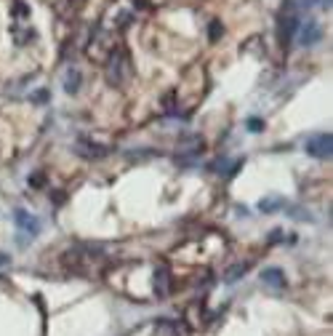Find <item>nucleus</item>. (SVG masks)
<instances>
[{"label": "nucleus", "instance_id": "1", "mask_svg": "<svg viewBox=\"0 0 333 336\" xmlns=\"http://www.w3.org/2000/svg\"><path fill=\"white\" fill-rule=\"evenodd\" d=\"M131 77V59L123 48H112L110 62H107V83L110 86H125Z\"/></svg>", "mask_w": 333, "mask_h": 336}, {"label": "nucleus", "instance_id": "2", "mask_svg": "<svg viewBox=\"0 0 333 336\" xmlns=\"http://www.w3.org/2000/svg\"><path fill=\"white\" fill-rule=\"evenodd\" d=\"M306 152L312 158H330L333 152V136L330 134H317L312 139H306Z\"/></svg>", "mask_w": 333, "mask_h": 336}, {"label": "nucleus", "instance_id": "3", "mask_svg": "<svg viewBox=\"0 0 333 336\" xmlns=\"http://www.w3.org/2000/svg\"><path fill=\"white\" fill-rule=\"evenodd\" d=\"M320 38H323V30L315 19H306V24H299V43L301 45H315Z\"/></svg>", "mask_w": 333, "mask_h": 336}, {"label": "nucleus", "instance_id": "4", "mask_svg": "<svg viewBox=\"0 0 333 336\" xmlns=\"http://www.w3.org/2000/svg\"><path fill=\"white\" fill-rule=\"evenodd\" d=\"M14 222H16V227L21 229V232H30V238H35L38 235V229H40L38 216H32L27 211H14Z\"/></svg>", "mask_w": 333, "mask_h": 336}, {"label": "nucleus", "instance_id": "5", "mask_svg": "<svg viewBox=\"0 0 333 336\" xmlns=\"http://www.w3.org/2000/svg\"><path fill=\"white\" fill-rule=\"evenodd\" d=\"M299 24H301V21L296 19V16H285V19L280 21L277 35H280V43H283V45H288V43L293 40V35L299 32Z\"/></svg>", "mask_w": 333, "mask_h": 336}, {"label": "nucleus", "instance_id": "6", "mask_svg": "<svg viewBox=\"0 0 333 336\" xmlns=\"http://www.w3.org/2000/svg\"><path fill=\"white\" fill-rule=\"evenodd\" d=\"M75 152L83 155V158H88V160H93V158H104L107 155V147L93 144V142H88V139H80L78 147H75Z\"/></svg>", "mask_w": 333, "mask_h": 336}, {"label": "nucleus", "instance_id": "7", "mask_svg": "<svg viewBox=\"0 0 333 336\" xmlns=\"http://www.w3.org/2000/svg\"><path fill=\"white\" fill-rule=\"evenodd\" d=\"M261 280H264L269 288H275V291L285 288V275H283V270H277V267H269V270H264V272H261Z\"/></svg>", "mask_w": 333, "mask_h": 336}, {"label": "nucleus", "instance_id": "8", "mask_svg": "<svg viewBox=\"0 0 333 336\" xmlns=\"http://www.w3.org/2000/svg\"><path fill=\"white\" fill-rule=\"evenodd\" d=\"M155 294H158L160 299L168 294V270H165V267L155 270Z\"/></svg>", "mask_w": 333, "mask_h": 336}, {"label": "nucleus", "instance_id": "9", "mask_svg": "<svg viewBox=\"0 0 333 336\" xmlns=\"http://www.w3.org/2000/svg\"><path fill=\"white\" fill-rule=\"evenodd\" d=\"M155 333L158 336H182L184 333V328L179 326V323H158V326H155Z\"/></svg>", "mask_w": 333, "mask_h": 336}, {"label": "nucleus", "instance_id": "10", "mask_svg": "<svg viewBox=\"0 0 333 336\" xmlns=\"http://www.w3.org/2000/svg\"><path fill=\"white\" fill-rule=\"evenodd\" d=\"M78 88H80V72H78V69H67L64 91H67V94H78Z\"/></svg>", "mask_w": 333, "mask_h": 336}, {"label": "nucleus", "instance_id": "11", "mask_svg": "<svg viewBox=\"0 0 333 336\" xmlns=\"http://www.w3.org/2000/svg\"><path fill=\"white\" fill-rule=\"evenodd\" d=\"M11 32H14V38H16V45H27V43L35 40V30H21L19 24H14Z\"/></svg>", "mask_w": 333, "mask_h": 336}, {"label": "nucleus", "instance_id": "12", "mask_svg": "<svg viewBox=\"0 0 333 336\" xmlns=\"http://www.w3.org/2000/svg\"><path fill=\"white\" fill-rule=\"evenodd\" d=\"M248 270V264H235V267L227 270V275H224V283H235V280H240V277L245 275Z\"/></svg>", "mask_w": 333, "mask_h": 336}, {"label": "nucleus", "instance_id": "13", "mask_svg": "<svg viewBox=\"0 0 333 336\" xmlns=\"http://www.w3.org/2000/svg\"><path fill=\"white\" fill-rule=\"evenodd\" d=\"M283 205H285L283 198H264V200L259 203V208H261L264 214H272V211H277V208H283Z\"/></svg>", "mask_w": 333, "mask_h": 336}, {"label": "nucleus", "instance_id": "14", "mask_svg": "<svg viewBox=\"0 0 333 336\" xmlns=\"http://www.w3.org/2000/svg\"><path fill=\"white\" fill-rule=\"evenodd\" d=\"M14 16L19 19V21H24V19H30V6L27 3H21V0H14Z\"/></svg>", "mask_w": 333, "mask_h": 336}, {"label": "nucleus", "instance_id": "15", "mask_svg": "<svg viewBox=\"0 0 333 336\" xmlns=\"http://www.w3.org/2000/svg\"><path fill=\"white\" fill-rule=\"evenodd\" d=\"M221 35H224V27H221V21H219V19H213V21H211V27H208V38H211L213 43H216V40L221 38Z\"/></svg>", "mask_w": 333, "mask_h": 336}, {"label": "nucleus", "instance_id": "16", "mask_svg": "<svg viewBox=\"0 0 333 336\" xmlns=\"http://www.w3.org/2000/svg\"><path fill=\"white\" fill-rule=\"evenodd\" d=\"M248 128H251L253 134H259L261 128H264V123H261L259 118H251V120H248Z\"/></svg>", "mask_w": 333, "mask_h": 336}, {"label": "nucleus", "instance_id": "17", "mask_svg": "<svg viewBox=\"0 0 333 336\" xmlns=\"http://www.w3.org/2000/svg\"><path fill=\"white\" fill-rule=\"evenodd\" d=\"M30 99L32 101H48V91H38V94H32Z\"/></svg>", "mask_w": 333, "mask_h": 336}, {"label": "nucleus", "instance_id": "18", "mask_svg": "<svg viewBox=\"0 0 333 336\" xmlns=\"http://www.w3.org/2000/svg\"><path fill=\"white\" fill-rule=\"evenodd\" d=\"M30 184H32V187H38V184H43V173H35V176L30 179Z\"/></svg>", "mask_w": 333, "mask_h": 336}, {"label": "nucleus", "instance_id": "19", "mask_svg": "<svg viewBox=\"0 0 333 336\" xmlns=\"http://www.w3.org/2000/svg\"><path fill=\"white\" fill-rule=\"evenodd\" d=\"M6 264H11V256L8 253H0V267H6Z\"/></svg>", "mask_w": 333, "mask_h": 336}, {"label": "nucleus", "instance_id": "20", "mask_svg": "<svg viewBox=\"0 0 333 336\" xmlns=\"http://www.w3.org/2000/svg\"><path fill=\"white\" fill-rule=\"evenodd\" d=\"M280 232H283V229H272V238H269V240H272V243L280 240Z\"/></svg>", "mask_w": 333, "mask_h": 336}, {"label": "nucleus", "instance_id": "21", "mask_svg": "<svg viewBox=\"0 0 333 336\" xmlns=\"http://www.w3.org/2000/svg\"><path fill=\"white\" fill-rule=\"evenodd\" d=\"M134 3H136L139 8H149V3H147V0H134Z\"/></svg>", "mask_w": 333, "mask_h": 336}]
</instances>
